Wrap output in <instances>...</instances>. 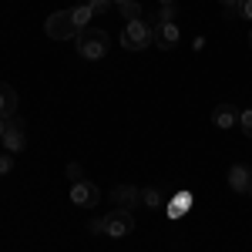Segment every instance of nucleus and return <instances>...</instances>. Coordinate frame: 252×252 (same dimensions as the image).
Segmentation results:
<instances>
[{
    "mask_svg": "<svg viewBox=\"0 0 252 252\" xmlns=\"http://www.w3.org/2000/svg\"><path fill=\"white\" fill-rule=\"evenodd\" d=\"M74 44H78V54L84 61H101L111 51V37H108V31H101V27H84L78 37H74Z\"/></svg>",
    "mask_w": 252,
    "mask_h": 252,
    "instance_id": "f257e3e1",
    "label": "nucleus"
},
{
    "mask_svg": "<svg viewBox=\"0 0 252 252\" xmlns=\"http://www.w3.org/2000/svg\"><path fill=\"white\" fill-rule=\"evenodd\" d=\"M67 178H71V182H78V178H81V165L71 161V165H67Z\"/></svg>",
    "mask_w": 252,
    "mask_h": 252,
    "instance_id": "4be33fe9",
    "label": "nucleus"
},
{
    "mask_svg": "<svg viewBox=\"0 0 252 252\" xmlns=\"http://www.w3.org/2000/svg\"><path fill=\"white\" fill-rule=\"evenodd\" d=\"M239 128H242V135H246V138H252V104L239 111Z\"/></svg>",
    "mask_w": 252,
    "mask_h": 252,
    "instance_id": "dca6fc26",
    "label": "nucleus"
},
{
    "mask_svg": "<svg viewBox=\"0 0 252 252\" xmlns=\"http://www.w3.org/2000/svg\"><path fill=\"white\" fill-rule=\"evenodd\" d=\"M182 37V31H178V24H155V47L161 51H172L175 44Z\"/></svg>",
    "mask_w": 252,
    "mask_h": 252,
    "instance_id": "1a4fd4ad",
    "label": "nucleus"
},
{
    "mask_svg": "<svg viewBox=\"0 0 252 252\" xmlns=\"http://www.w3.org/2000/svg\"><path fill=\"white\" fill-rule=\"evenodd\" d=\"M115 3H128V0H115Z\"/></svg>",
    "mask_w": 252,
    "mask_h": 252,
    "instance_id": "393cba45",
    "label": "nucleus"
},
{
    "mask_svg": "<svg viewBox=\"0 0 252 252\" xmlns=\"http://www.w3.org/2000/svg\"><path fill=\"white\" fill-rule=\"evenodd\" d=\"M88 3L94 14H111V7H115V0H88Z\"/></svg>",
    "mask_w": 252,
    "mask_h": 252,
    "instance_id": "a211bd4d",
    "label": "nucleus"
},
{
    "mask_svg": "<svg viewBox=\"0 0 252 252\" xmlns=\"http://www.w3.org/2000/svg\"><path fill=\"white\" fill-rule=\"evenodd\" d=\"M88 232L91 235H104V215H94V219L88 222Z\"/></svg>",
    "mask_w": 252,
    "mask_h": 252,
    "instance_id": "6ab92c4d",
    "label": "nucleus"
},
{
    "mask_svg": "<svg viewBox=\"0 0 252 252\" xmlns=\"http://www.w3.org/2000/svg\"><path fill=\"white\" fill-rule=\"evenodd\" d=\"M145 20H148L152 27H155V24H175V20H178V7H175V3H161L155 14H148Z\"/></svg>",
    "mask_w": 252,
    "mask_h": 252,
    "instance_id": "f8f14e48",
    "label": "nucleus"
},
{
    "mask_svg": "<svg viewBox=\"0 0 252 252\" xmlns=\"http://www.w3.org/2000/svg\"><path fill=\"white\" fill-rule=\"evenodd\" d=\"M249 195H252V185H249Z\"/></svg>",
    "mask_w": 252,
    "mask_h": 252,
    "instance_id": "cd10ccee",
    "label": "nucleus"
},
{
    "mask_svg": "<svg viewBox=\"0 0 252 252\" xmlns=\"http://www.w3.org/2000/svg\"><path fill=\"white\" fill-rule=\"evenodd\" d=\"M10 168H14V155L7 152V155H0V175H7Z\"/></svg>",
    "mask_w": 252,
    "mask_h": 252,
    "instance_id": "aec40b11",
    "label": "nucleus"
},
{
    "mask_svg": "<svg viewBox=\"0 0 252 252\" xmlns=\"http://www.w3.org/2000/svg\"><path fill=\"white\" fill-rule=\"evenodd\" d=\"M71 202H74V205H81V209H94L97 202H101V192H97L94 182L78 178V182H71Z\"/></svg>",
    "mask_w": 252,
    "mask_h": 252,
    "instance_id": "423d86ee",
    "label": "nucleus"
},
{
    "mask_svg": "<svg viewBox=\"0 0 252 252\" xmlns=\"http://www.w3.org/2000/svg\"><path fill=\"white\" fill-rule=\"evenodd\" d=\"M235 17H239V20H252V0H239Z\"/></svg>",
    "mask_w": 252,
    "mask_h": 252,
    "instance_id": "f3484780",
    "label": "nucleus"
},
{
    "mask_svg": "<svg viewBox=\"0 0 252 252\" xmlns=\"http://www.w3.org/2000/svg\"><path fill=\"white\" fill-rule=\"evenodd\" d=\"M14 111H17V91L7 81H0V118H14Z\"/></svg>",
    "mask_w": 252,
    "mask_h": 252,
    "instance_id": "9b49d317",
    "label": "nucleus"
},
{
    "mask_svg": "<svg viewBox=\"0 0 252 252\" xmlns=\"http://www.w3.org/2000/svg\"><path fill=\"white\" fill-rule=\"evenodd\" d=\"M141 205H145V209H152V212H155V209H161V205H165L161 189H141Z\"/></svg>",
    "mask_w": 252,
    "mask_h": 252,
    "instance_id": "4468645a",
    "label": "nucleus"
},
{
    "mask_svg": "<svg viewBox=\"0 0 252 252\" xmlns=\"http://www.w3.org/2000/svg\"><path fill=\"white\" fill-rule=\"evenodd\" d=\"M158 3H175V0H158Z\"/></svg>",
    "mask_w": 252,
    "mask_h": 252,
    "instance_id": "b1692460",
    "label": "nucleus"
},
{
    "mask_svg": "<svg viewBox=\"0 0 252 252\" xmlns=\"http://www.w3.org/2000/svg\"><path fill=\"white\" fill-rule=\"evenodd\" d=\"M219 3L225 7V14H229V17H235V7H239V0H219Z\"/></svg>",
    "mask_w": 252,
    "mask_h": 252,
    "instance_id": "412c9836",
    "label": "nucleus"
},
{
    "mask_svg": "<svg viewBox=\"0 0 252 252\" xmlns=\"http://www.w3.org/2000/svg\"><path fill=\"white\" fill-rule=\"evenodd\" d=\"M135 232V212L128 209H111L104 215V235L108 239H125V235Z\"/></svg>",
    "mask_w": 252,
    "mask_h": 252,
    "instance_id": "20e7f679",
    "label": "nucleus"
},
{
    "mask_svg": "<svg viewBox=\"0 0 252 252\" xmlns=\"http://www.w3.org/2000/svg\"><path fill=\"white\" fill-rule=\"evenodd\" d=\"M212 125H215V128H222V131H229V128H239V108H235L232 101H222V104H215V108H212Z\"/></svg>",
    "mask_w": 252,
    "mask_h": 252,
    "instance_id": "6e6552de",
    "label": "nucleus"
},
{
    "mask_svg": "<svg viewBox=\"0 0 252 252\" xmlns=\"http://www.w3.org/2000/svg\"><path fill=\"white\" fill-rule=\"evenodd\" d=\"M71 17H74V24H78V31H84V27H91L94 10H91V3H74V7H71Z\"/></svg>",
    "mask_w": 252,
    "mask_h": 252,
    "instance_id": "ddd939ff",
    "label": "nucleus"
},
{
    "mask_svg": "<svg viewBox=\"0 0 252 252\" xmlns=\"http://www.w3.org/2000/svg\"><path fill=\"white\" fill-rule=\"evenodd\" d=\"M249 44H252V31H249Z\"/></svg>",
    "mask_w": 252,
    "mask_h": 252,
    "instance_id": "bb28decb",
    "label": "nucleus"
},
{
    "mask_svg": "<svg viewBox=\"0 0 252 252\" xmlns=\"http://www.w3.org/2000/svg\"><path fill=\"white\" fill-rule=\"evenodd\" d=\"M252 185V168L249 165H232L229 168V189L232 192H249Z\"/></svg>",
    "mask_w": 252,
    "mask_h": 252,
    "instance_id": "9d476101",
    "label": "nucleus"
},
{
    "mask_svg": "<svg viewBox=\"0 0 252 252\" xmlns=\"http://www.w3.org/2000/svg\"><path fill=\"white\" fill-rule=\"evenodd\" d=\"M118 14L125 20H138V17H145V7L138 0H128V3H118Z\"/></svg>",
    "mask_w": 252,
    "mask_h": 252,
    "instance_id": "2eb2a0df",
    "label": "nucleus"
},
{
    "mask_svg": "<svg viewBox=\"0 0 252 252\" xmlns=\"http://www.w3.org/2000/svg\"><path fill=\"white\" fill-rule=\"evenodd\" d=\"M111 202H115V209L135 212L138 205H141V189H135V185H115L111 189Z\"/></svg>",
    "mask_w": 252,
    "mask_h": 252,
    "instance_id": "0eeeda50",
    "label": "nucleus"
},
{
    "mask_svg": "<svg viewBox=\"0 0 252 252\" xmlns=\"http://www.w3.org/2000/svg\"><path fill=\"white\" fill-rule=\"evenodd\" d=\"M74 3H88V0H74Z\"/></svg>",
    "mask_w": 252,
    "mask_h": 252,
    "instance_id": "a878e982",
    "label": "nucleus"
},
{
    "mask_svg": "<svg viewBox=\"0 0 252 252\" xmlns=\"http://www.w3.org/2000/svg\"><path fill=\"white\" fill-rule=\"evenodd\" d=\"M0 141H3V148H7L10 155L24 152V148H27V125L14 115L10 121H7V131H3V138H0Z\"/></svg>",
    "mask_w": 252,
    "mask_h": 252,
    "instance_id": "39448f33",
    "label": "nucleus"
},
{
    "mask_svg": "<svg viewBox=\"0 0 252 252\" xmlns=\"http://www.w3.org/2000/svg\"><path fill=\"white\" fill-rule=\"evenodd\" d=\"M7 121H10V118H0V138H3V131H7Z\"/></svg>",
    "mask_w": 252,
    "mask_h": 252,
    "instance_id": "5701e85b",
    "label": "nucleus"
},
{
    "mask_svg": "<svg viewBox=\"0 0 252 252\" xmlns=\"http://www.w3.org/2000/svg\"><path fill=\"white\" fill-rule=\"evenodd\" d=\"M44 31H47V37L51 40H74L81 34L74 17H71V10H54L51 17L44 20Z\"/></svg>",
    "mask_w": 252,
    "mask_h": 252,
    "instance_id": "7ed1b4c3",
    "label": "nucleus"
},
{
    "mask_svg": "<svg viewBox=\"0 0 252 252\" xmlns=\"http://www.w3.org/2000/svg\"><path fill=\"white\" fill-rule=\"evenodd\" d=\"M118 40H121V47H125V51H145V47H152V44H155V27H152L145 17L128 20Z\"/></svg>",
    "mask_w": 252,
    "mask_h": 252,
    "instance_id": "f03ea898",
    "label": "nucleus"
}]
</instances>
